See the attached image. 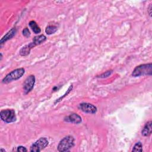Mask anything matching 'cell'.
Returning <instances> with one entry per match:
<instances>
[{
    "label": "cell",
    "mask_w": 152,
    "mask_h": 152,
    "mask_svg": "<svg viewBox=\"0 0 152 152\" xmlns=\"http://www.w3.org/2000/svg\"><path fill=\"white\" fill-rule=\"evenodd\" d=\"M152 75V64L148 63L144 64H141L137 66L132 72V76L134 77H137L144 75Z\"/></svg>",
    "instance_id": "cell-1"
},
{
    "label": "cell",
    "mask_w": 152,
    "mask_h": 152,
    "mask_svg": "<svg viewBox=\"0 0 152 152\" xmlns=\"http://www.w3.org/2000/svg\"><path fill=\"white\" fill-rule=\"evenodd\" d=\"M74 146V138L68 135L63 138L59 142L57 148L60 152L69 151Z\"/></svg>",
    "instance_id": "cell-2"
},
{
    "label": "cell",
    "mask_w": 152,
    "mask_h": 152,
    "mask_svg": "<svg viewBox=\"0 0 152 152\" xmlns=\"http://www.w3.org/2000/svg\"><path fill=\"white\" fill-rule=\"evenodd\" d=\"M25 73V69L23 68H17L12 70L2 79V83L3 84H8L13 81L17 80L21 78Z\"/></svg>",
    "instance_id": "cell-3"
},
{
    "label": "cell",
    "mask_w": 152,
    "mask_h": 152,
    "mask_svg": "<svg viewBox=\"0 0 152 152\" xmlns=\"http://www.w3.org/2000/svg\"><path fill=\"white\" fill-rule=\"evenodd\" d=\"M1 119L5 123L9 124L14 122L17 120L15 112L14 109L2 110L0 113Z\"/></svg>",
    "instance_id": "cell-4"
},
{
    "label": "cell",
    "mask_w": 152,
    "mask_h": 152,
    "mask_svg": "<svg viewBox=\"0 0 152 152\" xmlns=\"http://www.w3.org/2000/svg\"><path fill=\"white\" fill-rule=\"evenodd\" d=\"M49 144V141L46 137H41L35 141L30 147V151L39 152L45 149Z\"/></svg>",
    "instance_id": "cell-5"
},
{
    "label": "cell",
    "mask_w": 152,
    "mask_h": 152,
    "mask_svg": "<svg viewBox=\"0 0 152 152\" xmlns=\"http://www.w3.org/2000/svg\"><path fill=\"white\" fill-rule=\"evenodd\" d=\"M35 82L36 78L34 75H30L26 78L23 84V88L24 94H28L33 89Z\"/></svg>",
    "instance_id": "cell-6"
},
{
    "label": "cell",
    "mask_w": 152,
    "mask_h": 152,
    "mask_svg": "<svg viewBox=\"0 0 152 152\" xmlns=\"http://www.w3.org/2000/svg\"><path fill=\"white\" fill-rule=\"evenodd\" d=\"M78 109L87 113L94 114L97 112V107L89 103H81L78 106Z\"/></svg>",
    "instance_id": "cell-7"
},
{
    "label": "cell",
    "mask_w": 152,
    "mask_h": 152,
    "mask_svg": "<svg viewBox=\"0 0 152 152\" xmlns=\"http://www.w3.org/2000/svg\"><path fill=\"white\" fill-rule=\"evenodd\" d=\"M64 121L68 122H71L75 124H78L81 122V117L77 113H73L67 116L64 118Z\"/></svg>",
    "instance_id": "cell-8"
},
{
    "label": "cell",
    "mask_w": 152,
    "mask_h": 152,
    "mask_svg": "<svg viewBox=\"0 0 152 152\" xmlns=\"http://www.w3.org/2000/svg\"><path fill=\"white\" fill-rule=\"evenodd\" d=\"M17 33V29L15 27L12 28L10 31H8L1 39L0 40V44L2 45L3 43L6 42L7 40L11 39Z\"/></svg>",
    "instance_id": "cell-9"
},
{
    "label": "cell",
    "mask_w": 152,
    "mask_h": 152,
    "mask_svg": "<svg viewBox=\"0 0 152 152\" xmlns=\"http://www.w3.org/2000/svg\"><path fill=\"white\" fill-rule=\"evenodd\" d=\"M152 122L151 121L145 123L144 128L142 129L141 134L144 137H148L151 135L152 132Z\"/></svg>",
    "instance_id": "cell-10"
},
{
    "label": "cell",
    "mask_w": 152,
    "mask_h": 152,
    "mask_svg": "<svg viewBox=\"0 0 152 152\" xmlns=\"http://www.w3.org/2000/svg\"><path fill=\"white\" fill-rule=\"evenodd\" d=\"M46 39H47V38L45 35L40 34V35H38V36H35L33 38V41L31 43H32L33 46L34 47H35L36 46L39 45L43 43V42H45L46 40Z\"/></svg>",
    "instance_id": "cell-11"
},
{
    "label": "cell",
    "mask_w": 152,
    "mask_h": 152,
    "mask_svg": "<svg viewBox=\"0 0 152 152\" xmlns=\"http://www.w3.org/2000/svg\"><path fill=\"white\" fill-rule=\"evenodd\" d=\"M33 48L34 47H33V46L32 45V44L31 43H30L28 45H26L24 46L20 50V52H19L20 55L21 56H25L28 55L30 53L31 49Z\"/></svg>",
    "instance_id": "cell-12"
},
{
    "label": "cell",
    "mask_w": 152,
    "mask_h": 152,
    "mask_svg": "<svg viewBox=\"0 0 152 152\" xmlns=\"http://www.w3.org/2000/svg\"><path fill=\"white\" fill-rule=\"evenodd\" d=\"M28 25L31 28L32 31L35 33V34H39L41 32V29L40 27L37 25L36 22L34 20H31L29 22Z\"/></svg>",
    "instance_id": "cell-13"
},
{
    "label": "cell",
    "mask_w": 152,
    "mask_h": 152,
    "mask_svg": "<svg viewBox=\"0 0 152 152\" xmlns=\"http://www.w3.org/2000/svg\"><path fill=\"white\" fill-rule=\"evenodd\" d=\"M58 28L56 26L53 25H49L48 26L45 28V32L47 34L50 35L52 34H54Z\"/></svg>",
    "instance_id": "cell-14"
},
{
    "label": "cell",
    "mask_w": 152,
    "mask_h": 152,
    "mask_svg": "<svg viewBox=\"0 0 152 152\" xmlns=\"http://www.w3.org/2000/svg\"><path fill=\"white\" fill-rule=\"evenodd\" d=\"M132 151H142V144L140 141H138L135 143L134 145Z\"/></svg>",
    "instance_id": "cell-15"
},
{
    "label": "cell",
    "mask_w": 152,
    "mask_h": 152,
    "mask_svg": "<svg viewBox=\"0 0 152 152\" xmlns=\"http://www.w3.org/2000/svg\"><path fill=\"white\" fill-rule=\"evenodd\" d=\"M72 88H73V86H72V85H71L69 87V88H68V89L66 90V91L65 92V93L62 96H61L60 97H59L58 99H56L55 101V102H54V103L55 104H56V103H58V102H61L66 96H67L69 93H70V91L72 90Z\"/></svg>",
    "instance_id": "cell-16"
},
{
    "label": "cell",
    "mask_w": 152,
    "mask_h": 152,
    "mask_svg": "<svg viewBox=\"0 0 152 152\" xmlns=\"http://www.w3.org/2000/svg\"><path fill=\"white\" fill-rule=\"evenodd\" d=\"M112 72H113L112 70H108V71H105L104 72L101 74L99 75H97L96 77H97V78H106V77H108L109 76H110V75L112 74Z\"/></svg>",
    "instance_id": "cell-17"
},
{
    "label": "cell",
    "mask_w": 152,
    "mask_h": 152,
    "mask_svg": "<svg viewBox=\"0 0 152 152\" xmlns=\"http://www.w3.org/2000/svg\"><path fill=\"white\" fill-rule=\"evenodd\" d=\"M22 33H23V35L25 37H26V38H27V37H28L30 36V31H29V30H28V28L27 27L24 28L23 30Z\"/></svg>",
    "instance_id": "cell-18"
},
{
    "label": "cell",
    "mask_w": 152,
    "mask_h": 152,
    "mask_svg": "<svg viewBox=\"0 0 152 152\" xmlns=\"http://www.w3.org/2000/svg\"><path fill=\"white\" fill-rule=\"evenodd\" d=\"M17 151H18V152H26L27 151V149L24 147V146H22V145H20L18 147H17Z\"/></svg>",
    "instance_id": "cell-19"
},
{
    "label": "cell",
    "mask_w": 152,
    "mask_h": 152,
    "mask_svg": "<svg viewBox=\"0 0 152 152\" xmlns=\"http://www.w3.org/2000/svg\"><path fill=\"white\" fill-rule=\"evenodd\" d=\"M151 8H152V6H151V4H150L149 7H148V14H149V15L150 17L151 16Z\"/></svg>",
    "instance_id": "cell-20"
},
{
    "label": "cell",
    "mask_w": 152,
    "mask_h": 152,
    "mask_svg": "<svg viewBox=\"0 0 152 152\" xmlns=\"http://www.w3.org/2000/svg\"><path fill=\"white\" fill-rule=\"evenodd\" d=\"M1 150V152H2V151H4V152H5V150L4 149H3V148H1V150Z\"/></svg>",
    "instance_id": "cell-21"
},
{
    "label": "cell",
    "mask_w": 152,
    "mask_h": 152,
    "mask_svg": "<svg viewBox=\"0 0 152 152\" xmlns=\"http://www.w3.org/2000/svg\"><path fill=\"white\" fill-rule=\"evenodd\" d=\"M0 55H1V59H0V60L1 61V60H2V54L1 53V54H0Z\"/></svg>",
    "instance_id": "cell-22"
}]
</instances>
